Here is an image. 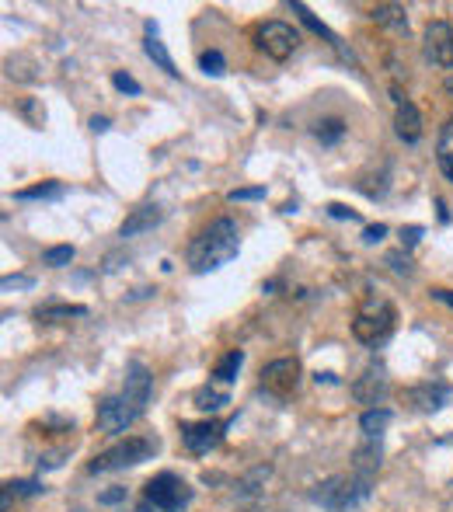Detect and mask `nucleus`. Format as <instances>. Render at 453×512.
<instances>
[{
  "label": "nucleus",
  "instance_id": "3",
  "mask_svg": "<svg viewBox=\"0 0 453 512\" xmlns=\"http://www.w3.org/2000/svg\"><path fill=\"white\" fill-rule=\"evenodd\" d=\"M161 450L157 436H126L115 446H109L105 453H98L88 464L91 474H112V471H126V467H136L143 460H154V453Z\"/></svg>",
  "mask_w": 453,
  "mask_h": 512
},
{
  "label": "nucleus",
  "instance_id": "10",
  "mask_svg": "<svg viewBox=\"0 0 453 512\" xmlns=\"http://www.w3.org/2000/svg\"><path fill=\"white\" fill-rule=\"evenodd\" d=\"M300 384V363L297 359H272L262 370V391H269L272 398H290Z\"/></svg>",
  "mask_w": 453,
  "mask_h": 512
},
{
  "label": "nucleus",
  "instance_id": "22",
  "mask_svg": "<svg viewBox=\"0 0 453 512\" xmlns=\"http://www.w3.org/2000/svg\"><path fill=\"white\" fill-rule=\"evenodd\" d=\"M387 425H391V411L387 408H370L359 418V429L366 432V439H377V432H384Z\"/></svg>",
  "mask_w": 453,
  "mask_h": 512
},
{
  "label": "nucleus",
  "instance_id": "32",
  "mask_svg": "<svg viewBox=\"0 0 453 512\" xmlns=\"http://www.w3.org/2000/svg\"><path fill=\"white\" fill-rule=\"evenodd\" d=\"M35 286V279L32 276H4V290L11 293V290H32Z\"/></svg>",
  "mask_w": 453,
  "mask_h": 512
},
{
  "label": "nucleus",
  "instance_id": "14",
  "mask_svg": "<svg viewBox=\"0 0 453 512\" xmlns=\"http://www.w3.org/2000/svg\"><path fill=\"white\" fill-rule=\"evenodd\" d=\"M164 220V209L157 206V203H143V206H136L133 213L122 220V227H119V237H136V234H147V230H154L157 223Z\"/></svg>",
  "mask_w": 453,
  "mask_h": 512
},
{
  "label": "nucleus",
  "instance_id": "39",
  "mask_svg": "<svg viewBox=\"0 0 453 512\" xmlns=\"http://www.w3.org/2000/svg\"><path fill=\"white\" fill-rule=\"evenodd\" d=\"M433 300H440V304L453 307V290H433Z\"/></svg>",
  "mask_w": 453,
  "mask_h": 512
},
{
  "label": "nucleus",
  "instance_id": "7",
  "mask_svg": "<svg viewBox=\"0 0 453 512\" xmlns=\"http://www.w3.org/2000/svg\"><path fill=\"white\" fill-rule=\"evenodd\" d=\"M150 394H154V377H150V370L140 363V359H129L126 384H122V401H126L136 415H143L150 405Z\"/></svg>",
  "mask_w": 453,
  "mask_h": 512
},
{
  "label": "nucleus",
  "instance_id": "9",
  "mask_svg": "<svg viewBox=\"0 0 453 512\" xmlns=\"http://www.w3.org/2000/svg\"><path fill=\"white\" fill-rule=\"evenodd\" d=\"M224 432H227V425L217 422V418H206V422H182V443H185V450H189V453L206 457V453L220 446Z\"/></svg>",
  "mask_w": 453,
  "mask_h": 512
},
{
  "label": "nucleus",
  "instance_id": "42",
  "mask_svg": "<svg viewBox=\"0 0 453 512\" xmlns=\"http://www.w3.org/2000/svg\"><path fill=\"white\" fill-rule=\"evenodd\" d=\"M129 512H157V509L150 506V502H143V506H136V509H129Z\"/></svg>",
  "mask_w": 453,
  "mask_h": 512
},
{
  "label": "nucleus",
  "instance_id": "26",
  "mask_svg": "<svg viewBox=\"0 0 453 512\" xmlns=\"http://www.w3.org/2000/svg\"><path fill=\"white\" fill-rule=\"evenodd\" d=\"M293 11L300 14V21H304V25L311 28V32H318L321 39H328V42H332V46H339V35H335L332 28L325 25V21H318V18H314V14H311V7H307V4H293Z\"/></svg>",
  "mask_w": 453,
  "mask_h": 512
},
{
  "label": "nucleus",
  "instance_id": "21",
  "mask_svg": "<svg viewBox=\"0 0 453 512\" xmlns=\"http://www.w3.org/2000/svg\"><path fill=\"white\" fill-rule=\"evenodd\" d=\"M39 321H70V317H88V307L81 304H49V307H39L35 310Z\"/></svg>",
  "mask_w": 453,
  "mask_h": 512
},
{
  "label": "nucleus",
  "instance_id": "13",
  "mask_svg": "<svg viewBox=\"0 0 453 512\" xmlns=\"http://www.w3.org/2000/svg\"><path fill=\"white\" fill-rule=\"evenodd\" d=\"M391 95H394V133H398V140L419 143L422 140V112L415 108V102L401 98L398 88H394Z\"/></svg>",
  "mask_w": 453,
  "mask_h": 512
},
{
  "label": "nucleus",
  "instance_id": "17",
  "mask_svg": "<svg viewBox=\"0 0 453 512\" xmlns=\"http://www.w3.org/2000/svg\"><path fill=\"white\" fill-rule=\"evenodd\" d=\"M380 457H384V450H380L377 439H370V443L352 453V471L363 474V478H373V474L380 471Z\"/></svg>",
  "mask_w": 453,
  "mask_h": 512
},
{
  "label": "nucleus",
  "instance_id": "6",
  "mask_svg": "<svg viewBox=\"0 0 453 512\" xmlns=\"http://www.w3.org/2000/svg\"><path fill=\"white\" fill-rule=\"evenodd\" d=\"M394 331V307L391 304H370L366 310H359L356 321H352V335L363 345L377 349L380 342H387Z\"/></svg>",
  "mask_w": 453,
  "mask_h": 512
},
{
  "label": "nucleus",
  "instance_id": "37",
  "mask_svg": "<svg viewBox=\"0 0 453 512\" xmlns=\"http://www.w3.org/2000/svg\"><path fill=\"white\" fill-rule=\"evenodd\" d=\"M419 237H422V227H405V230H401V244H405V248H415V244H419Z\"/></svg>",
  "mask_w": 453,
  "mask_h": 512
},
{
  "label": "nucleus",
  "instance_id": "25",
  "mask_svg": "<svg viewBox=\"0 0 453 512\" xmlns=\"http://www.w3.org/2000/svg\"><path fill=\"white\" fill-rule=\"evenodd\" d=\"M314 136H318L321 143H325V147H335V143L342 140L345 136V122L342 119H321V122H314Z\"/></svg>",
  "mask_w": 453,
  "mask_h": 512
},
{
  "label": "nucleus",
  "instance_id": "36",
  "mask_svg": "<svg viewBox=\"0 0 453 512\" xmlns=\"http://www.w3.org/2000/svg\"><path fill=\"white\" fill-rule=\"evenodd\" d=\"M384 237H387V227H384V223H377V227H366V230H363V241H366V244H377V241H384Z\"/></svg>",
  "mask_w": 453,
  "mask_h": 512
},
{
  "label": "nucleus",
  "instance_id": "41",
  "mask_svg": "<svg viewBox=\"0 0 453 512\" xmlns=\"http://www.w3.org/2000/svg\"><path fill=\"white\" fill-rule=\"evenodd\" d=\"M443 91H447V95L453 98V70H450V74H447V81H443Z\"/></svg>",
  "mask_w": 453,
  "mask_h": 512
},
{
  "label": "nucleus",
  "instance_id": "18",
  "mask_svg": "<svg viewBox=\"0 0 453 512\" xmlns=\"http://www.w3.org/2000/svg\"><path fill=\"white\" fill-rule=\"evenodd\" d=\"M143 49H147V56L157 63V67L164 70V74H171V77H178V67H175V60H171V53L164 49V42L157 39V25L154 21H147V42H143Z\"/></svg>",
  "mask_w": 453,
  "mask_h": 512
},
{
  "label": "nucleus",
  "instance_id": "8",
  "mask_svg": "<svg viewBox=\"0 0 453 512\" xmlns=\"http://www.w3.org/2000/svg\"><path fill=\"white\" fill-rule=\"evenodd\" d=\"M422 49L426 60L440 70H453V25L450 21H429L426 35H422Z\"/></svg>",
  "mask_w": 453,
  "mask_h": 512
},
{
  "label": "nucleus",
  "instance_id": "33",
  "mask_svg": "<svg viewBox=\"0 0 453 512\" xmlns=\"http://www.w3.org/2000/svg\"><path fill=\"white\" fill-rule=\"evenodd\" d=\"M387 265H391L394 272H412V262H408V255H401V251H391V255H387Z\"/></svg>",
  "mask_w": 453,
  "mask_h": 512
},
{
  "label": "nucleus",
  "instance_id": "35",
  "mask_svg": "<svg viewBox=\"0 0 453 512\" xmlns=\"http://www.w3.org/2000/svg\"><path fill=\"white\" fill-rule=\"evenodd\" d=\"M11 492H18V495H35V492H42L39 488V481H11Z\"/></svg>",
  "mask_w": 453,
  "mask_h": 512
},
{
  "label": "nucleus",
  "instance_id": "40",
  "mask_svg": "<svg viewBox=\"0 0 453 512\" xmlns=\"http://www.w3.org/2000/svg\"><path fill=\"white\" fill-rule=\"evenodd\" d=\"M91 129H95V133H105V129H109V119H105V115H95V119H91Z\"/></svg>",
  "mask_w": 453,
  "mask_h": 512
},
{
  "label": "nucleus",
  "instance_id": "38",
  "mask_svg": "<svg viewBox=\"0 0 453 512\" xmlns=\"http://www.w3.org/2000/svg\"><path fill=\"white\" fill-rule=\"evenodd\" d=\"M122 499H126V488H112V492L98 495V502H102V506H115V502H122Z\"/></svg>",
  "mask_w": 453,
  "mask_h": 512
},
{
  "label": "nucleus",
  "instance_id": "19",
  "mask_svg": "<svg viewBox=\"0 0 453 512\" xmlns=\"http://www.w3.org/2000/svg\"><path fill=\"white\" fill-rule=\"evenodd\" d=\"M436 164H440L443 178L453 185V115L443 122L440 129V140H436Z\"/></svg>",
  "mask_w": 453,
  "mask_h": 512
},
{
  "label": "nucleus",
  "instance_id": "15",
  "mask_svg": "<svg viewBox=\"0 0 453 512\" xmlns=\"http://www.w3.org/2000/svg\"><path fill=\"white\" fill-rule=\"evenodd\" d=\"M408 401H412L415 411L433 415V411H440L450 401V387L447 384H419V387L408 391Z\"/></svg>",
  "mask_w": 453,
  "mask_h": 512
},
{
  "label": "nucleus",
  "instance_id": "27",
  "mask_svg": "<svg viewBox=\"0 0 453 512\" xmlns=\"http://www.w3.org/2000/svg\"><path fill=\"white\" fill-rule=\"evenodd\" d=\"M74 244H56V248H46L42 251V265H49V269H63V265L74 262Z\"/></svg>",
  "mask_w": 453,
  "mask_h": 512
},
{
  "label": "nucleus",
  "instance_id": "2",
  "mask_svg": "<svg viewBox=\"0 0 453 512\" xmlns=\"http://www.w3.org/2000/svg\"><path fill=\"white\" fill-rule=\"evenodd\" d=\"M370 485H373V478H363V474H356V471L332 474V478H325L321 485H314L311 502L328 512H349L370 499Z\"/></svg>",
  "mask_w": 453,
  "mask_h": 512
},
{
  "label": "nucleus",
  "instance_id": "31",
  "mask_svg": "<svg viewBox=\"0 0 453 512\" xmlns=\"http://www.w3.org/2000/svg\"><path fill=\"white\" fill-rule=\"evenodd\" d=\"M112 84L119 91H126V95H140V84H136L129 74H112Z\"/></svg>",
  "mask_w": 453,
  "mask_h": 512
},
{
  "label": "nucleus",
  "instance_id": "12",
  "mask_svg": "<svg viewBox=\"0 0 453 512\" xmlns=\"http://www.w3.org/2000/svg\"><path fill=\"white\" fill-rule=\"evenodd\" d=\"M352 398L359 401V405H380V401L387 398V366L384 363H370L363 370V377L352 384Z\"/></svg>",
  "mask_w": 453,
  "mask_h": 512
},
{
  "label": "nucleus",
  "instance_id": "30",
  "mask_svg": "<svg viewBox=\"0 0 453 512\" xmlns=\"http://www.w3.org/2000/svg\"><path fill=\"white\" fill-rule=\"evenodd\" d=\"M265 478H269V467H258V471L255 474H251V478H244L241 481V495H255L258 492V481H265Z\"/></svg>",
  "mask_w": 453,
  "mask_h": 512
},
{
  "label": "nucleus",
  "instance_id": "28",
  "mask_svg": "<svg viewBox=\"0 0 453 512\" xmlns=\"http://www.w3.org/2000/svg\"><path fill=\"white\" fill-rule=\"evenodd\" d=\"M199 67H203L206 77H224L227 74V60L220 49H206L203 56H199Z\"/></svg>",
  "mask_w": 453,
  "mask_h": 512
},
{
  "label": "nucleus",
  "instance_id": "24",
  "mask_svg": "<svg viewBox=\"0 0 453 512\" xmlns=\"http://www.w3.org/2000/svg\"><path fill=\"white\" fill-rule=\"evenodd\" d=\"M14 199H18V203H35V199H63V185L60 182H42V185H35V189L14 192Z\"/></svg>",
  "mask_w": 453,
  "mask_h": 512
},
{
  "label": "nucleus",
  "instance_id": "23",
  "mask_svg": "<svg viewBox=\"0 0 453 512\" xmlns=\"http://www.w3.org/2000/svg\"><path fill=\"white\" fill-rule=\"evenodd\" d=\"M244 363V352L241 349H230L224 359L217 363V370H213V380H220V384H230V380H237V370H241Z\"/></svg>",
  "mask_w": 453,
  "mask_h": 512
},
{
  "label": "nucleus",
  "instance_id": "5",
  "mask_svg": "<svg viewBox=\"0 0 453 512\" xmlns=\"http://www.w3.org/2000/svg\"><path fill=\"white\" fill-rule=\"evenodd\" d=\"M255 46L262 49L269 60L283 63V60H290V56L297 53L300 32L293 25H286V21H265V25L255 28Z\"/></svg>",
  "mask_w": 453,
  "mask_h": 512
},
{
  "label": "nucleus",
  "instance_id": "4",
  "mask_svg": "<svg viewBox=\"0 0 453 512\" xmlns=\"http://www.w3.org/2000/svg\"><path fill=\"white\" fill-rule=\"evenodd\" d=\"M143 502H150L157 512H182L189 509L192 502V488L185 485L178 474L164 471V474H154L143 488Z\"/></svg>",
  "mask_w": 453,
  "mask_h": 512
},
{
  "label": "nucleus",
  "instance_id": "16",
  "mask_svg": "<svg viewBox=\"0 0 453 512\" xmlns=\"http://www.w3.org/2000/svg\"><path fill=\"white\" fill-rule=\"evenodd\" d=\"M370 18L377 21V25L391 28L394 35H408V11L401 4H377L370 11Z\"/></svg>",
  "mask_w": 453,
  "mask_h": 512
},
{
  "label": "nucleus",
  "instance_id": "29",
  "mask_svg": "<svg viewBox=\"0 0 453 512\" xmlns=\"http://www.w3.org/2000/svg\"><path fill=\"white\" fill-rule=\"evenodd\" d=\"M230 203H251V199H265V189H234L227 192Z\"/></svg>",
  "mask_w": 453,
  "mask_h": 512
},
{
  "label": "nucleus",
  "instance_id": "11",
  "mask_svg": "<svg viewBox=\"0 0 453 512\" xmlns=\"http://www.w3.org/2000/svg\"><path fill=\"white\" fill-rule=\"evenodd\" d=\"M136 418H140V415H136V411L122 401V394H109V398H102V405H98V429L109 432V436L126 432Z\"/></svg>",
  "mask_w": 453,
  "mask_h": 512
},
{
  "label": "nucleus",
  "instance_id": "1",
  "mask_svg": "<svg viewBox=\"0 0 453 512\" xmlns=\"http://www.w3.org/2000/svg\"><path fill=\"white\" fill-rule=\"evenodd\" d=\"M237 248H241V230H237V223L230 220V216H220V220H213L210 227L189 244L185 262H189V269L196 272V276H206V272H217V269H224L227 262H234Z\"/></svg>",
  "mask_w": 453,
  "mask_h": 512
},
{
  "label": "nucleus",
  "instance_id": "34",
  "mask_svg": "<svg viewBox=\"0 0 453 512\" xmlns=\"http://www.w3.org/2000/svg\"><path fill=\"white\" fill-rule=\"evenodd\" d=\"M328 216H335V220H359L356 209H349V206H342V203H332V206H328Z\"/></svg>",
  "mask_w": 453,
  "mask_h": 512
},
{
  "label": "nucleus",
  "instance_id": "20",
  "mask_svg": "<svg viewBox=\"0 0 453 512\" xmlns=\"http://www.w3.org/2000/svg\"><path fill=\"white\" fill-rule=\"evenodd\" d=\"M224 405H230V394L220 391V387H199L196 391V408L206 411V415H217Z\"/></svg>",
  "mask_w": 453,
  "mask_h": 512
}]
</instances>
